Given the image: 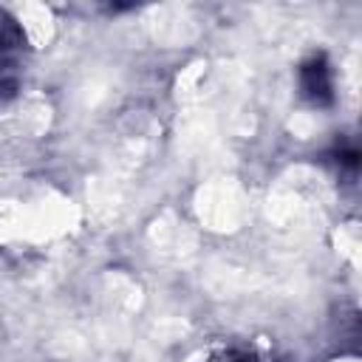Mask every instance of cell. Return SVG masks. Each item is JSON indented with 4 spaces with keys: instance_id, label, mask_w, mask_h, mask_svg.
Masks as SVG:
<instances>
[{
    "instance_id": "1",
    "label": "cell",
    "mask_w": 362,
    "mask_h": 362,
    "mask_svg": "<svg viewBox=\"0 0 362 362\" xmlns=\"http://www.w3.org/2000/svg\"><path fill=\"white\" fill-rule=\"evenodd\" d=\"M300 88H303V96L311 99L314 105H328L334 99V93H331V88H334L331 68H328L322 54H314L311 59H305L300 65Z\"/></svg>"
},
{
    "instance_id": "2",
    "label": "cell",
    "mask_w": 362,
    "mask_h": 362,
    "mask_svg": "<svg viewBox=\"0 0 362 362\" xmlns=\"http://www.w3.org/2000/svg\"><path fill=\"white\" fill-rule=\"evenodd\" d=\"M238 362H249V359H238Z\"/></svg>"
}]
</instances>
